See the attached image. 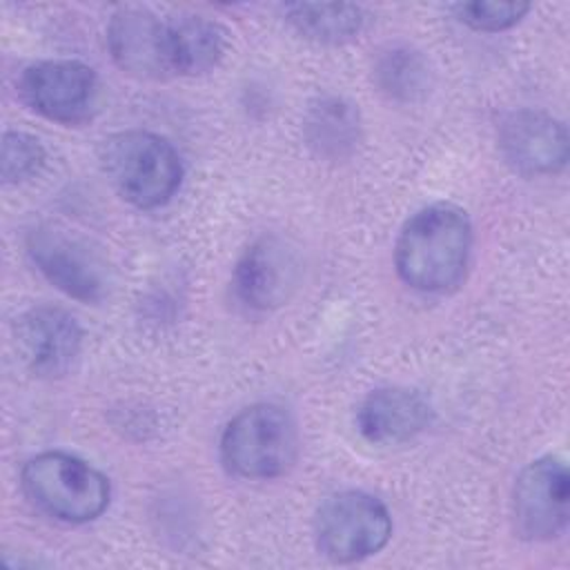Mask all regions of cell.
<instances>
[{
    "mask_svg": "<svg viewBox=\"0 0 570 570\" xmlns=\"http://www.w3.org/2000/svg\"><path fill=\"white\" fill-rule=\"evenodd\" d=\"M470 247L468 214L452 203H434L403 225L394 245V265L412 289L445 292L463 278Z\"/></svg>",
    "mask_w": 570,
    "mask_h": 570,
    "instance_id": "cell-1",
    "label": "cell"
},
{
    "mask_svg": "<svg viewBox=\"0 0 570 570\" xmlns=\"http://www.w3.org/2000/svg\"><path fill=\"white\" fill-rule=\"evenodd\" d=\"M100 160L116 191L140 209H154L171 200L183 180V163L174 145L142 129L109 136Z\"/></svg>",
    "mask_w": 570,
    "mask_h": 570,
    "instance_id": "cell-2",
    "label": "cell"
},
{
    "mask_svg": "<svg viewBox=\"0 0 570 570\" xmlns=\"http://www.w3.org/2000/svg\"><path fill=\"white\" fill-rule=\"evenodd\" d=\"M20 483L31 503L58 521L87 523L109 505L107 476L67 452L36 454L24 463Z\"/></svg>",
    "mask_w": 570,
    "mask_h": 570,
    "instance_id": "cell-3",
    "label": "cell"
},
{
    "mask_svg": "<svg viewBox=\"0 0 570 570\" xmlns=\"http://www.w3.org/2000/svg\"><path fill=\"white\" fill-rule=\"evenodd\" d=\"M298 432L281 405L258 403L240 410L223 430L220 456L240 479H276L296 461Z\"/></svg>",
    "mask_w": 570,
    "mask_h": 570,
    "instance_id": "cell-4",
    "label": "cell"
},
{
    "mask_svg": "<svg viewBox=\"0 0 570 570\" xmlns=\"http://www.w3.org/2000/svg\"><path fill=\"white\" fill-rule=\"evenodd\" d=\"M314 534L323 557L350 563L385 548L392 534V517L381 499L361 490H345L318 505Z\"/></svg>",
    "mask_w": 570,
    "mask_h": 570,
    "instance_id": "cell-5",
    "label": "cell"
},
{
    "mask_svg": "<svg viewBox=\"0 0 570 570\" xmlns=\"http://www.w3.org/2000/svg\"><path fill=\"white\" fill-rule=\"evenodd\" d=\"M27 252L38 272L67 296L100 303L109 292L107 261L82 238L58 227L29 232Z\"/></svg>",
    "mask_w": 570,
    "mask_h": 570,
    "instance_id": "cell-6",
    "label": "cell"
},
{
    "mask_svg": "<svg viewBox=\"0 0 570 570\" xmlns=\"http://www.w3.org/2000/svg\"><path fill=\"white\" fill-rule=\"evenodd\" d=\"M22 100L47 120L80 125L98 107V78L78 60H40L29 65L18 80Z\"/></svg>",
    "mask_w": 570,
    "mask_h": 570,
    "instance_id": "cell-7",
    "label": "cell"
},
{
    "mask_svg": "<svg viewBox=\"0 0 570 570\" xmlns=\"http://www.w3.org/2000/svg\"><path fill=\"white\" fill-rule=\"evenodd\" d=\"M514 523L530 541L559 537L570 517V474L561 459L543 456L523 468L512 497Z\"/></svg>",
    "mask_w": 570,
    "mask_h": 570,
    "instance_id": "cell-8",
    "label": "cell"
},
{
    "mask_svg": "<svg viewBox=\"0 0 570 570\" xmlns=\"http://www.w3.org/2000/svg\"><path fill=\"white\" fill-rule=\"evenodd\" d=\"M499 151L523 176L557 174L568 163L566 125L550 114L519 109L499 125Z\"/></svg>",
    "mask_w": 570,
    "mask_h": 570,
    "instance_id": "cell-9",
    "label": "cell"
},
{
    "mask_svg": "<svg viewBox=\"0 0 570 570\" xmlns=\"http://www.w3.org/2000/svg\"><path fill=\"white\" fill-rule=\"evenodd\" d=\"M107 47L114 62L129 76L160 80L171 73L167 20L140 7L118 9L107 24Z\"/></svg>",
    "mask_w": 570,
    "mask_h": 570,
    "instance_id": "cell-10",
    "label": "cell"
},
{
    "mask_svg": "<svg viewBox=\"0 0 570 570\" xmlns=\"http://www.w3.org/2000/svg\"><path fill=\"white\" fill-rule=\"evenodd\" d=\"M18 343L29 367L38 376L67 374L82 345V330L76 318L53 305H38L18 321Z\"/></svg>",
    "mask_w": 570,
    "mask_h": 570,
    "instance_id": "cell-11",
    "label": "cell"
},
{
    "mask_svg": "<svg viewBox=\"0 0 570 570\" xmlns=\"http://www.w3.org/2000/svg\"><path fill=\"white\" fill-rule=\"evenodd\" d=\"M294 254L278 238H261L234 267L236 298L256 312L283 305L296 287Z\"/></svg>",
    "mask_w": 570,
    "mask_h": 570,
    "instance_id": "cell-12",
    "label": "cell"
},
{
    "mask_svg": "<svg viewBox=\"0 0 570 570\" xmlns=\"http://www.w3.org/2000/svg\"><path fill=\"white\" fill-rule=\"evenodd\" d=\"M432 407L410 387H383L372 392L356 410V428L370 443L394 445L410 441L428 428Z\"/></svg>",
    "mask_w": 570,
    "mask_h": 570,
    "instance_id": "cell-13",
    "label": "cell"
},
{
    "mask_svg": "<svg viewBox=\"0 0 570 570\" xmlns=\"http://www.w3.org/2000/svg\"><path fill=\"white\" fill-rule=\"evenodd\" d=\"M171 73L198 76L214 69L227 49V33L220 24L203 16H180L167 20Z\"/></svg>",
    "mask_w": 570,
    "mask_h": 570,
    "instance_id": "cell-14",
    "label": "cell"
},
{
    "mask_svg": "<svg viewBox=\"0 0 570 570\" xmlns=\"http://www.w3.org/2000/svg\"><path fill=\"white\" fill-rule=\"evenodd\" d=\"M303 134L307 147L325 160H343L361 142L358 109L336 96L316 100L305 116Z\"/></svg>",
    "mask_w": 570,
    "mask_h": 570,
    "instance_id": "cell-15",
    "label": "cell"
},
{
    "mask_svg": "<svg viewBox=\"0 0 570 570\" xmlns=\"http://www.w3.org/2000/svg\"><path fill=\"white\" fill-rule=\"evenodd\" d=\"M287 22L307 40L321 45H341L352 40L365 18L363 9L347 2H301L283 7Z\"/></svg>",
    "mask_w": 570,
    "mask_h": 570,
    "instance_id": "cell-16",
    "label": "cell"
},
{
    "mask_svg": "<svg viewBox=\"0 0 570 570\" xmlns=\"http://www.w3.org/2000/svg\"><path fill=\"white\" fill-rule=\"evenodd\" d=\"M376 87L392 100L410 102L430 87L428 60L410 47H390L374 65Z\"/></svg>",
    "mask_w": 570,
    "mask_h": 570,
    "instance_id": "cell-17",
    "label": "cell"
},
{
    "mask_svg": "<svg viewBox=\"0 0 570 570\" xmlns=\"http://www.w3.org/2000/svg\"><path fill=\"white\" fill-rule=\"evenodd\" d=\"M45 163V149L38 138L24 131H7L2 138L0 174L4 183H22L38 174Z\"/></svg>",
    "mask_w": 570,
    "mask_h": 570,
    "instance_id": "cell-18",
    "label": "cell"
},
{
    "mask_svg": "<svg viewBox=\"0 0 570 570\" xmlns=\"http://www.w3.org/2000/svg\"><path fill=\"white\" fill-rule=\"evenodd\" d=\"M461 22L476 31H503L512 24H517L528 11L530 4L525 2H461L454 7Z\"/></svg>",
    "mask_w": 570,
    "mask_h": 570,
    "instance_id": "cell-19",
    "label": "cell"
}]
</instances>
